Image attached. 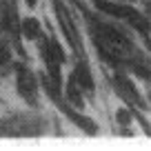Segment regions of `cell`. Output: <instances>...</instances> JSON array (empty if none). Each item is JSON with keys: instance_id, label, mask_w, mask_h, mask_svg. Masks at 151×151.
<instances>
[{"instance_id": "obj_1", "label": "cell", "mask_w": 151, "mask_h": 151, "mask_svg": "<svg viewBox=\"0 0 151 151\" xmlns=\"http://www.w3.org/2000/svg\"><path fill=\"white\" fill-rule=\"evenodd\" d=\"M18 91L29 102H36V80H33L31 71H27L24 67L18 69Z\"/></svg>"}, {"instance_id": "obj_2", "label": "cell", "mask_w": 151, "mask_h": 151, "mask_svg": "<svg viewBox=\"0 0 151 151\" xmlns=\"http://www.w3.org/2000/svg\"><path fill=\"white\" fill-rule=\"evenodd\" d=\"M76 82L80 85V89H87V91H93V78H91L89 69H87V65H78V69H76Z\"/></svg>"}, {"instance_id": "obj_3", "label": "cell", "mask_w": 151, "mask_h": 151, "mask_svg": "<svg viewBox=\"0 0 151 151\" xmlns=\"http://www.w3.org/2000/svg\"><path fill=\"white\" fill-rule=\"evenodd\" d=\"M22 33L24 38H29V40H36V38H40V22H38L36 18H27L22 20Z\"/></svg>"}, {"instance_id": "obj_4", "label": "cell", "mask_w": 151, "mask_h": 151, "mask_svg": "<svg viewBox=\"0 0 151 151\" xmlns=\"http://www.w3.org/2000/svg\"><path fill=\"white\" fill-rule=\"evenodd\" d=\"M67 100H69L71 104H76V107L82 104V100H80V85L76 82V78H71V80L67 82Z\"/></svg>"}, {"instance_id": "obj_5", "label": "cell", "mask_w": 151, "mask_h": 151, "mask_svg": "<svg viewBox=\"0 0 151 151\" xmlns=\"http://www.w3.org/2000/svg\"><path fill=\"white\" fill-rule=\"evenodd\" d=\"M7 60H9V51H7V49L0 45V65H5Z\"/></svg>"}, {"instance_id": "obj_6", "label": "cell", "mask_w": 151, "mask_h": 151, "mask_svg": "<svg viewBox=\"0 0 151 151\" xmlns=\"http://www.w3.org/2000/svg\"><path fill=\"white\" fill-rule=\"evenodd\" d=\"M118 120H122V124H129V113L127 111H118Z\"/></svg>"}, {"instance_id": "obj_7", "label": "cell", "mask_w": 151, "mask_h": 151, "mask_svg": "<svg viewBox=\"0 0 151 151\" xmlns=\"http://www.w3.org/2000/svg\"><path fill=\"white\" fill-rule=\"evenodd\" d=\"M27 5H31V7H33V5H36V0H27Z\"/></svg>"}]
</instances>
